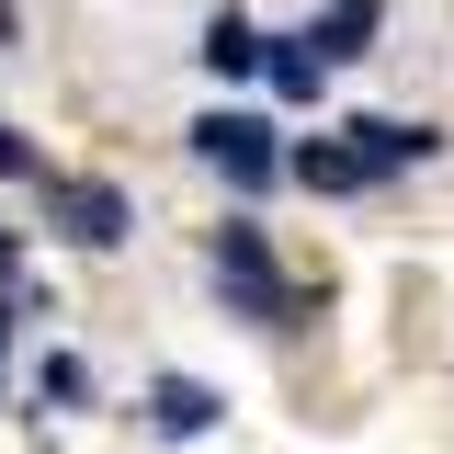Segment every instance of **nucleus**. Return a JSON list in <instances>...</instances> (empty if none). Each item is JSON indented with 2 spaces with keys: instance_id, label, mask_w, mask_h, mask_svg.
<instances>
[{
  "instance_id": "f257e3e1",
  "label": "nucleus",
  "mask_w": 454,
  "mask_h": 454,
  "mask_svg": "<svg viewBox=\"0 0 454 454\" xmlns=\"http://www.w3.org/2000/svg\"><path fill=\"white\" fill-rule=\"evenodd\" d=\"M205 273H216V295L250 318V330H295V284L273 273V239H262V216H227Z\"/></svg>"
},
{
  "instance_id": "f03ea898",
  "label": "nucleus",
  "mask_w": 454,
  "mask_h": 454,
  "mask_svg": "<svg viewBox=\"0 0 454 454\" xmlns=\"http://www.w3.org/2000/svg\"><path fill=\"white\" fill-rule=\"evenodd\" d=\"M193 148L227 170V193H273V170H284V148H273V125H262V114H205V125H193Z\"/></svg>"
},
{
  "instance_id": "7ed1b4c3",
  "label": "nucleus",
  "mask_w": 454,
  "mask_h": 454,
  "mask_svg": "<svg viewBox=\"0 0 454 454\" xmlns=\"http://www.w3.org/2000/svg\"><path fill=\"white\" fill-rule=\"evenodd\" d=\"M35 182H46V227H57V239H80V250H114V239L137 227L114 182H57V170H35Z\"/></svg>"
},
{
  "instance_id": "20e7f679",
  "label": "nucleus",
  "mask_w": 454,
  "mask_h": 454,
  "mask_svg": "<svg viewBox=\"0 0 454 454\" xmlns=\"http://www.w3.org/2000/svg\"><path fill=\"white\" fill-rule=\"evenodd\" d=\"M340 137H352V160L375 170V182H387V170H409V160H443V125H409V114H352Z\"/></svg>"
},
{
  "instance_id": "39448f33",
  "label": "nucleus",
  "mask_w": 454,
  "mask_h": 454,
  "mask_svg": "<svg viewBox=\"0 0 454 454\" xmlns=\"http://www.w3.org/2000/svg\"><path fill=\"white\" fill-rule=\"evenodd\" d=\"M216 409H227L216 387H193V375H160V387H148V432H160V443H193V432H216Z\"/></svg>"
},
{
  "instance_id": "423d86ee",
  "label": "nucleus",
  "mask_w": 454,
  "mask_h": 454,
  "mask_svg": "<svg viewBox=\"0 0 454 454\" xmlns=\"http://www.w3.org/2000/svg\"><path fill=\"white\" fill-rule=\"evenodd\" d=\"M205 68H216V80H250V68H262V57H273V35H262V23H250V12H216V23H205Z\"/></svg>"
},
{
  "instance_id": "0eeeda50",
  "label": "nucleus",
  "mask_w": 454,
  "mask_h": 454,
  "mask_svg": "<svg viewBox=\"0 0 454 454\" xmlns=\"http://www.w3.org/2000/svg\"><path fill=\"white\" fill-rule=\"evenodd\" d=\"M284 170H295L307 193H364V182H375V170L352 160V137H307V148H295V160H284Z\"/></svg>"
},
{
  "instance_id": "6e6552de",
  "label": "nucleus",
  "mask_w": 454,
  "mask_h": 454,
  "mask_svg": "<svg viewBox=\"0 0 454 454\" xmlns=\"http://www.w3.org/2000/svg\"><path fill=\"white\" fill-rule=\"evenodd\" d=\"M307 46H318V68H330V57H364L375 46V0H330V12L307 23Z\"/></svg>"
},
{
  "instance_id": "1a4fd4ad",
  "label": "nucleus",
  "mask_w": 454,
  "mask_h": 454,
  "mask_svg": "<svg viewBox=\"0 0 454 454\" xmlns=\"http://www.w3.org/2000/svg\"><path fill=\"white\" fill-rule=\"evenodd\" d=\"M262 68H273V91H284V103H318V80H330L307 35H273V57H262Z\"/></svg>"
},
{
  "instance_id": "9d476101",
  "label": "nucleus",
  "mask_w": 454,
  "mask_h": 454,
  "mask_svg": "<svg viewBox=\"0 0 454 454\" xmlns=\"http://www.w3.org/2000/svg\"><path fill=\"white\" fill-rule=\"evenodd\" d=\"M0 182H35V148H23V125H0Z\"/></svg>"
},
{
  "instance_id": "9b49d317",
  "label": "nucleus",
  "mask_w": 454,
  "mask_h": 454,
  "mask_svg": "<svg viewBox=\"0 0 454 454\" xmlns=\"http://www.w3.org/2000/svg\"><path fill=\"white\" fill-rule=\"evenodd\" d=\"M12 262H23V239H12V227H0V284H12Z\"/></svg>"
},
{
  "instance_id": "f8f14e48",
  "label": "nucleus",
  "mask_w": 454,
  "mask_h": 454,
  "mask_svg": "<svg viewBox=\"0 0 454 454\" xmlns=\"http://www.w3.org/2000/svg\"><path fill=\"white\" fill-rule=\"evenodd\" d=\"M0 352H12V307H0Z\"/></svg>"
}]
</instances>
